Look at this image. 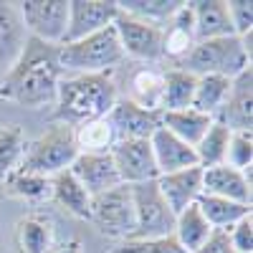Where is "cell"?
Masks as SVG:
<instances>
[{"label":"cell","mask_w":253,"mask_h":253,"mask_svg":"<svg viewBox=\"0 0 253 253\" xmlns=\"http://www.w3.org/2000/svg\"><path fill=\"white\" fill-rule=\"evenodd\" d=\"M28 41L26 26L20 20L18 3H3L0 0V76H3L13 61L20 56Z\"/></svg>","instance_id":"19"},{"label":"cell","mask_w":253,"mask_h":253,"mask_svg":"<svg viewBox=\"0 0 253 253\" xmlns=\"http://www.w3.org/2000/svg\"><path fill=\"white\" fill-rule=\"evenodd\" d=\"M180 5H182L180 0H117V8L122 13L147 20V23H155L160 28L167 26V20L177 13Z\"/></svg>","instance_id":"30"},{"label":"cell","mask_w":253,"mask_h":253,"mask_svg":"<svg viewBox=\"0 0 253 253\" xmlns=\"http://www.w3.org/2000/svg\"><path fill=\"white\" fill-rule=\"evenodd\" d=\"M195 203L200 208V213L205 215V220L210 223V228H215V230H228L230 225H236L238 220L251 215V205H241V203L215 198V195H205V193Z\"/></svg>","instance_id":"27"},{"label":"cell","mask_w":253,"mask_h":253,"mask_svg":"<svg viewBox=\"0 0 253 253\" xmlns=\"http://www.w3.org/2000/svg\"><path fill=\"white\" fill-rule=\"evenodd\" d=\"M251 33L248 36H225V38H213V41H198L182 61L175 66L195 74V76H225L236 79L246 69H251Z\"/></svg>","instance_id":"3"},{"label":"cell","mask_w":253,"mask_h":253,"mask_svg":"<svg viewBox=\"0 0 253 253\" xmlns=\"http://www.w3.org/2000/svg\"><path fill=\"white\" fill-rule=\"evenodd\" d=\"M225 233L236 253H253V215H246L236 225H230Z\"/></svg>","instance_id":"37"},{"label":"cell","mask_w":253,"mask_h":253,"mask_svg":"<svg viewBox=\"0 0 253 253\" xmlns=\"http://www.w3.org/2000/svg\"><path fill=\"white\" fill-rule=\"evenodd\" d=\"M150 147H152L155 165H157L160 175L180 172V170H187V167L198 165V157H195L193 147L185 144L182 139H177L175 134H170L165 126H160V129L150 137Z\"/></svg>","instance_id":"18"},{"label":"cell","mask_w":253,"mask_h":253,"mask_svg":"<svg viewBox=\"0 0 253 253\" xmlns=\"http://www.w3.org/2000/svg\"><path fill=\"white\" fill-rule=\"evenodd\" d=\"M0 182H3V193L13 200H23V203L51 200V177L23 170V167H15V170L10 175H5Z\"/></svg>","instance_id":"23"},{"label":"cell","mask_w":253,"mask_h":253,"mask_svg":"<svg viewBox=\"0 0 253 253\" xmlns=\"http://www.w3.org/2000/svg\"><path fill=\"white\" fill-rule=\"evenodd\" d=\"M203 193L225 198L241 205H251L253 198V185H251V170L241 172L228 165H215L203 170Z\"/></svg>","instance_id":"15"},{"label":"cell","mask_w":253,"mask_h":253,"mask_svg":"<svg viewBox=\"0 0 253 253\" xmlns=\"http://www.w3.org/2000/svg\"><path fill=\"white\" fill-rule=\"evenodd\" d=\"M190 10H193V23H195V38L198 41L236 36L233 26H230L225 0H193Z\"/></svg>","instance_id":"20"},{"label":"cell","mask_w":253,"mask_h":253,"mask_svg":"<svg viewBox=\"0 0 253 253\" xmlns=\"http://www.w3.org/2000/svg\"><path fill=\"white\" fill-rule=\"evenodd\" d=\"M228 15H230V26H233V33L248 36L253 31V3L251 0H228Z\"/></svg>","instance_id":"36"},{"label":"cell","mask_w":253,"mask_h":253,"mask_svg":"<svg viewBox=\"0 0 253 253\" xmlns=\"http://www.w3.org/2000/svg\"><path fill=\"white\" fill-rule=\"evenodd\" d=\"M26 144V132L18 124H0V180L20 167Z\"/></svg>","instance_id":"32"},{"label":"cell","mask_w":253,"mask_h":253,"mask_svg":"<svg viewBox=\"0 0 253 253\" xmlns=\"http://www.w3.org/2000/svg\"><path fill=\"white\" fill-rule=\"evenodd\" d=\"M124 51L114 23L81 41L58 46V63L63 74H114L124 63Z\"/></svg>","instance_id":"4"},{"label":"cell","mask_w":253,"mask_h":253,"mask_svg":"<svg viewBox=\"0 0 253 253\" xmlns=\"http://www.w3.org/2000/svg\"><path fill=\"white\" fill-rule=\"evenodd\" d=\"M228 139H230V129L223 126L220 122L213 119V124L208 126V132L203 134V139L195 144V157H198V167H215V165H225V152H228Z\"/></svg>","instance_id":"31"},{"label":"cell","mask_w":253,"mask_h":253,"mask_svg":"<svg viewBox=\"0 0 253 253\" xmlns=\"http://www.w3.org/2000/svg\"><path fill=\"white\" fill-rule=\"evenodd\" d=\"M210 233H213V228H210V223H208L205 215L200 213L198 203L187 205L182 213L175 215V230H172V236H175V241H177L187 253H195V251L208 241Z\"/></svg>","instance_id":"26"},{"label":"cell","mask_w":253,"mask_h":253,"mask_svg":"<svg viewBox=\"0 0 253 253\" xmlns=\"http://www.w3.org/2000/svg\"><path fill=\"white\" fill-rule=\"evenodd\" d=\"M195 253H236V251H233V246H230L225 230H215L213 228V233L208 236V241Z\"/></svg>","instance_id":"38"},{"label":"cell","mask_w":253,"mask_h":253,"mask_svg":"<svg viewBox=\"0 0 253 253\" xmlns=\"http://www.w3.org/2000/svg\"><path fill=\"white\" fill-rule=\"evenodd\" d=\"M61 79L63 71L58 63V46L28 36L20 56L0 76V99L23 109L48 107L56 101Z\"/></svg>","instance_id":"1"},{"label":"cell","mask_w":253,"mask_h":253,"mask_svg":"<svg viewBox=\"0 0 253 253\" xmlns=\"http://www.w3.org/2000/svg\"><path fill=\"white\" fill-rule=\"evenodd\" d=\"M109 253H187V251L175 241V236H165V238H129V241H122Z\"/></svg>","instance_id":"34"},{"label":"cell","mask_w":253,"mask_h":253,"mask_svg":"<svg viewBox=\"0 0 253 253\" xmlns=\"http://www.w3.org/2000/svg\"><path fill=\"white\" fill-rule=\"evenodd\" d=\"M117 99L119 89L112 74H63L56 91L51 122L76 129L89 122L107 119Z\"/></svg>","instance_id":"2"},{"label":"cell","mask_w":253,"mask_h":253,"mask_svg":"<svg viewBox=\"0 0 253 253\" xmlns=\"http://www.w3.org/2000/svg\"><path fill=\"white\" fill-rule=\"evenodd\" d=\"M210 124H213V117H208L193 107L177 109V112H162V126L170 134H175L177 139H182L185 144H190L193 150L203 139V134L208 132Z\"/></svg>","instance_id":"24"},{"label":"cell","mask_w":253,"mask_h":253,"mask_svg":"<svg viewBox=\"0 0 253 253\" xmlns=\"http://www.w3.org/2000/svg\"><path fill=\"white\" fill-rule=\"evenodd\" d=\"M69 170L91 198L122 185L109 152H79Z\"/></svg>","instance_id":"14"},{"label":"cell","mask_w":253,"mask_h":253,"mask_svg":"<svg viewBox=\"0 0 253 253\" xmlns=\"http://www.w3.org/2000/svg\"><path fill=\"white\" fill-rule=\"evenodd\" d=\"M134 203V238H165L175 230V213L162 198L157 180L129 185Z\"/></svg>","instance_id":"7"},{"label":"cell","mask_w":253,"mask_h":253,"mask_svg":"<svg viewBox=\"0 0 253 253\" xmlns=\"http://www.w3.org/2000/svg\"><path fill=\"white\" fill-rule=\"evenodd\" d=\"M114 31L126 58L142 63H157L165 58V31L160 26L119 10L114 18Z\"/></svg>","instance_id":"8"},{"label":"cell","mask_w":253,"mask_h":253,"mask_svg":"<svg viewBox=\"0 0 253 253\" xmlns=\"http://www.w3.org/2000/svg\"><path fill=\"white\" fill-rule=\"evenodd\" d=\"M117 13V0H69V28L63 43L81 41L91 33L109 28Z\"/></svg>","instance_id":"12"},{"label":"cell","mask_w":253,"mask_h":253,"mask_svg":"<svg viewBox=\"0 0 253 253\" xmlns=\"http://www.w3.org/2000/svg\"><path fill=\"white\" fill-rule=\"evenodd\" d=\"M225 165L233 167V170H241V172L251 170V165H253V132H230Z\"/></svg>","instance_id":"35"},{"label":"cell","mask_w":253,"mask_h":253,"mask_svg":"<svg viewBox=\"0 0 253 253\" xmlns=\"http://www.w3.org/2000/svg\"><path fill=\"white\" fill-rule=\"evenodd\" d=\"M107 122L114 129L117 139H150L162 126V112L144 109L132 99L119 96L112 112L107 114Z\"/></svg>","instance_id":"11"},{"label":"cell","mask_w":253,"mask_h":253,"mask_svg":"<svg viewBox=\"0 0 253 253\" xmlns=\"http://www.w3.org/2000/svg\"><path fill=\"white\" fill-rule=\"evenodd\" d=\"M109 155L122 185H142L160 177L150 139H117Z\"/></svg>","instance_id":"10"},{"label":"cell","mask_w":253,"mask_h":253,"mask_svg":"<svg viewBox=\"0 0 253 253\" xmlns=\"http://www.w3.org/2000/svg\"><path fill=\"white\" fill-rule=\"evenodd\" d=\"M76 155H79V147H76L74 129L66 124L51 122L36 139H31L26 144L20 167L31 170V172H38L43 177H53L56 172L69 170Z\"/></svg>","instance_id":"5"},{"label":"cell","mask_w":253,"mask_h":253,"mask_svg":"<svg viewBox=\"0 0 253 253\" xmlns=\"http://www.w3.org/2000/svg\"><path fill=\"white\" fill-rule=\"evenodd\" d=\"M94 228L112 241L134 238V203L129 185H117L107 193L91 198V218Z\"/></svg>","instance_id":"6"},{"label":"cell","mask_w":253,"mask_h":253,"mask_svg":"<svg viewBox=\"0 0 253 253\" xmlns=\"http://www.w3.org/2000/svg\"><path fill=\"white\" fill-rule=\"evenodd\" d=\"M51 200L79 220L91 218V195L81 187V182L71 175V170L56 172L51 177Z\"/></svg>","instance_id":"21"},{"label":"cell","mask_w":253,"mask_h":253,"mask_svg":"<svg viewBox=\"0 0 253 253\" xmlns=\"http://www.w3.org/2000/svg\"><path fill=\"white\" fill-rule=\"evenodd\" d=\"M74 134H76L79 152H109L114 147V142H117L114 129L109 126L107 119H99V122H89L84 126H76Z\"/></svg>","instance_id":"33"},{"label":"cell","mask_w":253,"mask_h":253,"mask_svg":"<svg viewBox=\"0 0 253 253\" xmlns=\"http://www.w3.org/2000/svg\"><path fill=\"white\" fill-rule=\"evenodd\" d=\"M20 20L31 38L61 46L69 28V0H23L18 3Z\"/></svg>","instance_id":"9"},{"label":"cell","mask_w":253,"mask_h":253,"mask_svg":"<svg viewBox=\"0 0 253 253\" xmlns=\"http://www.w3.org/2000/svg\"><path fill=\"white\" fill-rule=\"evenodd\" d=\"M230 91V79L225 76H213V74H208V76H198L195 81V94H193V109L208 114V117H213L220 112L223 107V101Z\"/></svg>","instance_id":"28"},{"label":"cell","mask_w":253,"mask_h":253,"mask_svg":"<svg viewBox=\"0 0 253 253\" xmlns=\"http://www.w3.org/2000/svg\"><path fill=\"white\" fill-rule=\"evenodd\" d=\"M157 187H160L162 198L167 200V205H170V210L177 215L203 195V167L195 165V167H187V170H180V172L160 175Z\"/></svg>","instance_id":"17"},{"label":"cell","mask_w":253,"mask_h":253,"mask_svg":"<svg viewBox=\"0 0 253 253\" xmlns=\"http://www.w3.org/2000/svg\"><path fill=\"white\" fill-rule=\"evenodd\" d=\"M134 104L152 112H162V74L155 69H139L129 81V94Z\"/></svg>","instance_id":"29"},{"label":"cell","mask_w":253,"mask_h":253,"mask_svg":"<svg viewBox=\"0 0 253 253\" xmlns=\"http://www.w3.org/2000/svg\"><path fill=\"white\" fill-rule=\"evenodd\" d=\"M198 76L180 66L162 71V112H177L193 107Z\"/></svg>","instance_id":"25"},{"label":"cell","mask_w":253,"mask_h":253,"mask_svg":"<svg viewBox=\"0 0 253 253\" xmlns=\"http://www.w3.org/2000/svg\"><path fill=\"white\" fill-rule=\"evenodd\" d=\"M215 122L230 132H253V69L230 79V91L215 114Z\"/></svg>","instance_id":"13"},{"label":"cell","mask_w":253,"mask_h":253,"mask_svg":"<svg viewBox=\"0 0 253 253\" xmlns=\"http://www.w3.org/2000/svg\"><path fill=\"white\" fill-rule=\"evenodd\" d=\"M162 31H165V58H172L175 63L182 61L190 51H193V46L198 43L190 3H182L177 8V13L167 20V26Z\"/></svg>","instance_id":"22"},{"label":"cell","mask_w":253,"mask_h":253,"mask_svg":"<svg viewBox=\"0 0 253 253\" xmlns=\"http://www.w3.org/2000/svg\"><path fill=\"white\" fill-rule=\"evenodd\" d=\"M15 253H51L56 248V225L46 213H26L13 228Z\"/></svg>","instance_id":"16"},{"label":"cell","mask_w":253,"mask_h":253,"mask_svg":"<svg viewBox=\"0 0 253 253\" xmlns=\"http://www.w3.org/2000/svg\"><path fill=\"white\" fill-rule=\"evenodd\" d=\"M51 253H84V246H81V241L71 238V241H66V243L56 246V248H53Z\"/></svg>","instance_id":"39"}]
</instances>
